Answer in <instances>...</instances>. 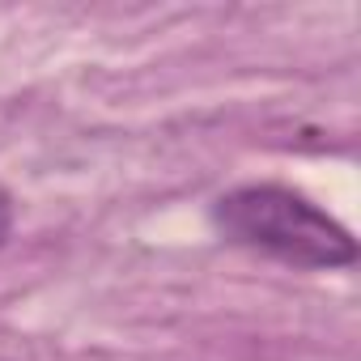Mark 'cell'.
Instances as JSON below:
<instances>
[{
    "mask_svg": "<svg viewBox=\"0 0 361 361\" xmlns=\"http://www.w3.org/2000/svg\"><path fill=\"white\" fill-rule=\"evenodd\" d=\"M213 226L221 230V238L298 268H348L357 259V243L336 217L276 183L221 196L213 204Z\"/></svg>",
    "mask_w": 361,
    "mask_h": 361,
    "instance_id": "cell-1",
    "label": "cell"
},
{
    "mask_svg": "<svg viewBox=\"0 0 361 361\" xmlns=\"http://www.w3.org/2000/svg\"><path fill=\"white\" fill-rule=\"evenodd\" d=\"M9 221H13V209H9L5 188H0V243H5V234H9Z\"/></svg>",
    "mask_w": 361,
    "mask_h": 361,
    "instance_id": "cell-2",
    "label": "cell"
}]
</instances>
